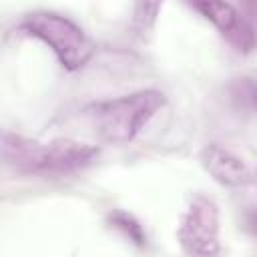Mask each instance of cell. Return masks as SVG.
I'll return each mask as SVG.
<instances>
[{
	"mask_svg": "<svg viewBox=\"0 0 257 257\" xmlns=\"http://www.w3.org/2000/svg\"><path fill=\"white\" fill-rule=\"evenodd\" d=\"M98 157V149L74 139H54L38 143L14 133L2 135V159L18 175L56 177L88 167Z\"/></svg>",
	"mask_w": 257,
	"mask_h": 257,
	"instance_id": "obj_1",
	"label": "cell"
},
{
	"mask_svg": "<svg viewBox=\"0 0 257 257\" xmlns=\"http://www.w3.org/2000/svg\"><path fill=\"white\" fill-rule=\"evenodd\" d=\"M165 102L167 98L161 90L145 88L118 98L94 102L86 108V116L106 143L124 145L149 124Z\"/></svg>",
	"mask_w": 257,
	"mask_h": 257,
	"instance_id": "obj_2",
	"label": "cell"
},
{
	"mask_svg": "<svg viewBox=\"0 0 257 257\" xmlns=\"http://www.w3.org/2000/svg\"><path fill=\"white\" fill-rule=\"evenodd\" d=\"M18 28L24 34L44 42L54 52L62 68L70 72L82 68L94 54L92 40L84 34V30L76 22H72L62 14L32 12L20 20Z\"/></svg>",
	"mask_w": 257,
	"mask_h": 257,
	"instance_id": "obj_3",
	"label": "cell"
},
{
	"mask_svg": "<svg viewBox=\"0 0 257 257\" xmlns=\"http://www.w3.org/2000/svg\"><path fill=\"white\" fill-rule=\"evenodd\" d=\"M177 241L187 255L213 257L219 245V207L207 195H195L177 227Z\"/></svg>",
	"mask_w": 257,
	"mask_h": 257,
	"instance_id": "obj_4",
	"label": "cell"
},
{
	"mask_svg": "<svg viewBox=\"0 0 257 257\" xmlns=\"http://www.w3.org/2000/svg\"><path fill=\"white\" fill-rule=\"evenodd\" d=\"M205 20H209L219 34L241 54L257 48L255 24L227 0H187Z\"/></svg>",
	"mask_w": 257,
	"mask_h": 257,
	"instance_id": "obj_5",
	"label": "cell"
},
{
	"mask_svg": "<svg viewBox=\"0 0 257 257\" xmlns=\"http://www.w3.org/2000/svg\"><path fill=\"white\" fill-rule=\"evenodd\" d=\"M199 159L205 171L223 187L241 189L257 183L255 169L241 155H237L225 145H219V143L205 145Z\"/></svg>",
	"mask_w": 257,
	"mask_h": 257,
	"instance_id": "obj_6",
	"label": "cell"
},
{
	"mask_svg": "<svg viewBox=\"0 0 257 257\" xmlns=\"http://www.w3.org/2000/svg\"><path fill=\"white\" fill-rule=\"evenodd\" d=\"M231 104L241 112H257V78L239 76L227 88Z\"/></svg>",
	"mask_w": 257,
	"mask_h": 257,
	"instance_id": "obj_7",
	"label": "cell"
},
{
	"mask_svg": "<svg viewBox=\"0 0 257 257\" xmlns=\"http://www.w3.org/2000/svg\"><path fill=\"white\" fill-rule=\"evenodd\" d=\"M108 223H110L116 231H120L128 241H133L135 245L143 247V245L147 243V235H145L143 225H141V223H139L131 213L116 209V211L108 213Z\"/></svg>",
	"mask_w": 257,
	"mask_h": 257,
	"instance_id": "obj_8",
	"label": "cell"
},
{
	"mask_svg": "<svg viewBox=\"0 0 257 257\" xmlns=\"http://www.w3.org/2000/svg\"><path fill=\"white\" fill-rule=\"evenodd\" d=\"M163 0H135V24L141 30L153 28L161 12Z\"/></svg>",
	"mask_w": 257,
	"mask_h": 257,
	"instance_id": "obj_9",
	"label": "cell"
},
{
	"mask_svg": "<svg viewBox=\"0 0 257 257\" xmlns=\"http://www.w3.org/2000/svg\"><path fill=\"white\" fill-rule=\"evenodd\" d=\"M243 227L253 237H257V207H249L243 215Z\"/></svg>",
	"mask_w": 257,
	"mask_h": 257,
	"instance_id": "obj_10",
	"label": "cell"
},
{
	"mask_svg": "<svg viewBox=\"0 0 257 257\" xmlns=\"http://www.w3.org/2000/svg\"><path fill=\"white\" fill-rule=\"evenodd\" d=\"M243 10L247 12V18L255 24V18H257V0H239Z\"/></svg>",
	"mask_w": 257,
	"mask_h": 257,
	"instance_id": "obj_11",
	"label": "cell"
}]
</instances>
